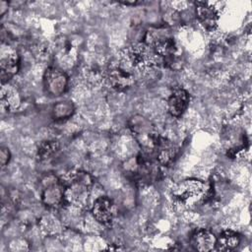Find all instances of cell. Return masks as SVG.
Returning a JSON list of instances; mask_svg holds the SVG:
<instances>
[{
	"mask_svg": "<svg viewBox=\"0 0 252 252\" xmlns=\"http://www.w3.org/2000/svg\"><path fill=\"white\" fill-rule=\"evenodd\" d=\"M159 163L148 153H140L122 163L125 176L133 183L144 186L156 182L159 176Z\"/></svg>",
	"mask_w": 252,
	"mask_h": 252,
	"instance_id": "6da1fadb",
	"label": "cell"
},
{
	"mask_svg": "<svg viewBox=\"0 0 252 252\" xmlns=\"http://www.w3.org/2000/svg\"><path fill=\"white\" fill-rule=\"evenodd\" d=\"M65 205L73 208H84L88 204L93 186L92 176L81 169H71L64 176Z\"/></svg>",
	"mask_w": 252,
	"mask_h": 252,
	"instance_id": "7a4b0ae2",
	"label": "cell"
},
{
	"mask_svg": "<svg viewBox=\"0 0 252 252\" xmlns=\"http://www.w3.org/2000/svg\"><path fill=\"white\" fill-rule=\"evenodd\" d=\"M146 44L152 47L164 60L165 64H172L176 60L177 46L170 29L165 25L150 27L144 36Z\"/></svg>",
	"mask_w": 252,
	"mask_h": 252,
	"instance_id": "3957f363",
	"label": "cell"
},
{
	"mask_svg": "<svg viewBox=\"0 0 252 252\" xmlns=\"http://www.w3.org/2000/svg\"><path fill=\"white\" fill-rule=\"evenodd\" d=\"M82 49V39L77 34L60 35L53 46L55 67L64 72L70 71L78 64Z\"/></svg>",
	"mask_w": 252,
	"mask_h": 252,
	"instance_id": "277c9868",
	"label": "cell"
},
{
	"mask_svg": "<svg viewBox=\"0 0 252 252\" xmlns=\"http://www.w3.org/2000/svg\"><path fill=\"white\" fill-rule=\"evenodd\" d=\"M128 127L143 152L153 155L160 137L153 122L141 114H134L128 120Z\"/></svg>",
	"mask_w": 252,
	"mask_h": 252,
	"instance_id": "5b68a950",
	"label": "cell"
},
{
	"mask_svg": "<svg viewBox=\"0 0 252 252\" xmlns=\"http://www.w3.org/2000/svg\"><path fill=\"white\" fill-rule=\"evenodd\" d=\"M210 187L205 182L195 178H188L178 182L172 188V196L183 205H194L209 198Z\"/></svg>",
	"mask_w": 252,
	"mask_h": 252,
	"instance_id": "8992f818",
	"label": "cell"
},
{
	"mask_svg": "<svg viewBox=\"0 0 252 252\" xmlns=\"http://www.w3.org/2000/svg\"><path fill=\"white\" fill-rule=\"evenodd\" d=\"M39 195L41 203L48 209H59L65 205L63 182L53 173H46L40 178Z\"/></svg>",
	"mask_w": 252,
	"mask_h": 252,
	"instance_id": "52a82bcc",
	"label": "cell"
},
{
	"mask_svg": "<svg viewBox=\"0 0 252 252\" xmlns=\"http://www.w3.org/2000/svg\"><path fill=\"white\" fill-rule=\"evenodd\" d=\"M125 57L132 67L140 69L158 68L164 65L163 58L143 41L130 46Z\"/></svg>",
	"mask_w": 252,
	"mask_h": 252,
	"instance_id": "ba28073f",
	"label": "cell"
},
{
	"mask_svg": "<svg viewBox=\"0 0 252 252\" xmlns=\"http://www.w3.org/2000/svg\"><path fill=\"white\" fill-rule=\"evenodd\" d=\"M68 81L66 72L55 66H50L43 74V90L49 96H60L66 92L68 88Z\"/></svg>",
	"mask_w": 252,
	"mask_h": 252,
	"instance_id": "9c48e42d",
	"label": "cell"
},
{
	"mask_svg": "<svg viewBox=\"0 0 252 252\" xmlns=\"http://www.w3.org/2000/svg\"><path fill=\"white\" fill-rule=\"evenodd\" d=\"M0 68H1V84L9 83L20 70V56L16 49L10 44L3 43L1 47L0 56Z\"/></svg>",
	"mask_w": 252,
	"mask_h": 252,
	"instance_id": "30bf717a",
	"label": "cell"
},
{
	"mask_svg": "<svg viewBox=\"0 0 252 252\" xmlns=\"http://www.w3.org/2000/svg\"><path fill=\"white\" fill-rule=\"evenodd\" d=\"M106 79L112 89L123 92L130 89L135 84L134 74L126 67L117 64L106 71Z\"/></svg>",
	"mask_w": 252,
	"mask_h": 252,
	"instance_id": "8fae6325",
	"label": "cell"
},
{
	"mask_svg": "<svg viewBox=\"0 0 252 252\" xmlns=\"http://www.w3.org/2000/svg\"><path fill=\"white\" fill-rule=\"evenodd\" d=\"M92 214L99 223L110 225L116 215L115 204L107 196H100L94 202L92 206Z\"/></svg>",
	"mask_w": 252,
	"mask_h": 252,
	"instance_id": "7c38bea8",
	"label": "cell"
},
{
	"mask_svg": "<svg viewBox=\"0 0 252 252\" xmlns=\"http://www.w3.org/2000/svg\"><path fill=\"white\" fill-rule=\"evenodd\" d=\"M176 155L177 148L175 144L169 139L160 136L153 152V156L159 163V165H169L175 159Z\"/></svg>",
	"mask_w": 252,
	"mask_h": 252,
	"instance_id": "4fadbf2b",
	"label": "cell"
},
{
	"mask_svg": "<svg viewBox=\"0 0 252 252\" xmlns=\"http://www.w3.org/2000/svg\"><path fill=\"white\" fill-rule=\"evenodd\" d=\"M0 103L2 110L6 112L16 111L22 103V96L19 90L12 84H2L0 93Z\"/></svg>",
	"mask_w": 252,
	"mask_h": 252,
	"instance_id": "5bb4252c",
	"label": "cell"
},
{
	"mask_svg": "<svg viewBox=\"0 0 252 252\" xmlns=\"http://www.w3.org/2000/svg\"><path fill=\"white\" fill-rule=\"evenodd\" d=\"M196 15L200 24L208 31L218 27L219 13L217 9L207 2H196Z\"/></svg>",
	"mask_w": 252,
	"mask_h": 252,
	"instance_id": "9a60e30c",
	"label": "cell"
},
{
	"mask_svg": "<svg viewBox=\"0 0 252 252\" xmlns=\"http://www.w3.org/2000/svg\"><path fill=\"white\" fill-rule=\"evenodd\" d=\"M190 96L184 89L174 90L167 99V110L173 117H180L189 104Z\"/></svg>",
	"mask_w": 252,
	"mask_h": 252,
	"instance_id": "2e32d148",
	"label": "cell"
},
{
	"mask_svg": "<svg viewBox=\"0 0 252 252\" xmlns=\"http://www.w3.org/2000/svg\"><path fill=\"white\" fill-rule=\"evenodd\" d=\"M216 239L217 237L212 231L201 228L193 232L191 236V245L197 251L208 252L215 249Z\"/></svg>",
	"mask_w": 252,
	"mask_h": 252,
	"instance_id": "e0dca14e",
	"label": "cell"
},
{
	"mask_svg": "<svg viewBox=\"0 0 252 252\" xmlns=\"http://www.w3.org/2000/svg\"><path fill=\"white\" fill-rule=\"evenodd\" d=\"M240 243V236L233 230H223L216 239V249L219 251H231Z\"/></svg>",
	"mask_w": 252,
	"mask_h": 252,
	"instance_id": "ac0fdd59",
	"label": "cell"
},
{
	"mask_svg": "<svg viewBox=\"0 0 252 252\" xmlns=\"http://www.w3.org/2000/svg\"><path fill=\"white\" fill-rule=\"evenodd\" d=\"M75 111V106L71 100L58 101L52 106L51 116L56 121H63L70 118Z\"/></svg>",
	"mask_w": 252,
	"mask_h": 252,
	"instance_id": "d6986e66",
	"label": "cell"
},
{
	"mask_svg": "<svg viewBox=\"0 0 252 252\" xmlns=\"http://www.w3.org/2000/svg\"><path fill=\"white\" fill-rule=\"evenodd\" d=\"M60 145L55 140L42 141L37 147V158L40 160H49L59 152Z\"/></svg>",
	"mask_w": 252,
	"mask_h": 252,
	"instance_id": "ffe728a7",
	"label": "cell"
},
{
	"mask_svg": "<svg viewBox=\"0 0 252 252\" xmlns=\"http://www.w3.org/2000/svg\"><path fill=\"white\" fill-rule=\"evenodd\" d=\"M40 226L41 229L46 233V234H55L58 233L61 230V222L60 220L54 217L53 215H44L40 219Z\"/></svg>",
	"mask_w": 252,
	"mask_h": 252,
	"instance_id": "44dd1931",
	"label": "cell"
},
{
	"mask_svg": "<svg viewBox=\"0 0 252 252\" xmlns=\"http://www.w3.org/2000/svg\"><path fill=\"white\" fill-rule=\"evenodd\" d=\"M84 78L93 85L98 84L103 78L102 70L96 65H90L84 70Z\"/></svg>",
	"mask_w": 252,
	"mask_h": 252,
	"instance_id": "7402d4cb",
	"label": "cell"
},
{
	"mask_svg": "<svg viewBox=\"0 0 252 252\" xmlns=\"http://www.w3.org/2000/svg\"><path fill=\"white\" fill-rule=\"evenodd\" d=\"M10 158H11V154H10L9 149L5 148V147H1V149H0V164H1L2 168H4L8 164Z\"/></svg>",
	"mask_w": 252,
	"mask_h": 252,
	"instance_id": "603a6c76",
	"label": "cell"
},
{
	"mask_svg": "<svg viewBox=\"0 0 252 252\" xmlns=\"http://www.w3.org/2000/svg\"><path fill=\"white\" fill-rule=\"evenodd\" d=\"M8 6H9L8 2H6V1L0 2V15L1 16H3L5 14V12L8 10Z\"/></svg>",
	"mask_w": 252,
	"mask_h": 252,
	"instance_id": "cb8c5ba5",
	"label": "cell"
}]
</instances>
